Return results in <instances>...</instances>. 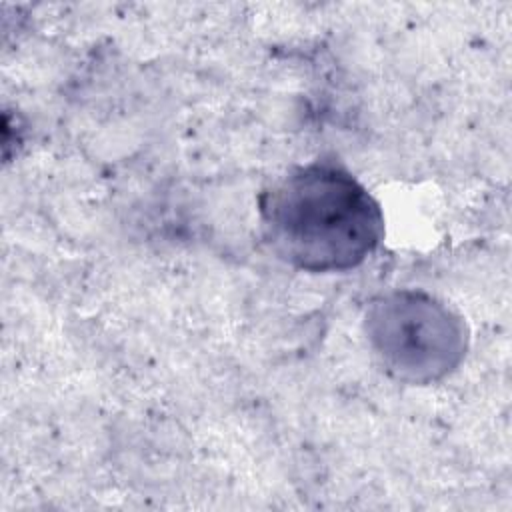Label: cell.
Instances as JSON below:
<instances>
[{
  "mask_svg": "<svg viewBox=\"0 0 512 512\" xmlns=\"http://www.w3.org/2000/svg\"><path fill=\"white\" fill-rule=\"evenodd\" d=\"M258 206L270 250L304 272L356 268L384 236V214L376 198L332 160L288 170L260 194Z\"/></svg>",
  "mask_w": 512,
  "mask_h": 512,
  "instance_id": "cell-1",
  "label": "cell"
},
{
  "mask_svg": "<svg viewBox=\"0 0 512 512\" xmlns=\"http://www.w3.org/2000/svg\"><path fill=\"white\" fill-rule=\"evenodd\" d=\"M368 320L382 362L412 382L446 374L462 356V324L442 304L422 294L388 296L374 306Z\"/></svg>",
  "mask_w": 512,
  "mask_h": 512,
  "instance_id": "cell-2",
  "label": "cell"
}]
</instances>
